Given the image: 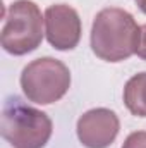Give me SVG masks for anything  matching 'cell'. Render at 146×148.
I'll return each mask as SVG.
<instances>
[{
    "instance_id": "6da1fadb",
    "label": "cell",
    "mask_w": 146,
    "mask_h": 148,
    "mask_svg": "<svg viewBox=\"0 0 146 148\" xmlns=\"http://www.w3.org/2000/svg\"><path fill=\"white\" fill-rule=\"evenodd\" d=\"M139 28L134 16L120 7L102 9L91 26V50L105 62H122L136 53Z\"/></svg>"
},
{
    "instance_id": "7a4b0ae2",
    "label": "cell",
    "mask_w": 146,
    "mask_h": 148,
    "mask_svg": "<svg viewBox=\"0 0 146 148\" xmlns=\"http://www.w3.org/2000/svg\"><path fill=\"white\" fill-rule=\"evenodd\" d=\"M0 133L14 148H45L52 138L53 122L46 112L12 95L2 105Z\"/></svg>"
},
{
    "instance_id": "3957f363",
    "label": "cell",
    "mask_w": 146,
    "mask_h": 148,
    "mask_svg": "<svg viewBox=\"0 0 146 148\" xmlns=\"http://www.w3.org/2000/svg\"><path fill=\"white\" fill-rule=\"evenodd\" d=\"M41 10L33 0H14L3 10L2 48L16 57L35 52L43 41Z\"/></svg>"
},
{
    "instance_id": "277c9868",
    "label": "cell",
    "mask_w": 146,
    "mask_h": 148,
    "mask_svg": "<svg viewBox=\"0 0 146 148\" xmlns=\"http://www.w3.org/2000/svg\"><path fill=\"white\" fill-rule=\"evenodd\" d=\"M21 88L26 98L38 105L59 102L71 88L69 67L53 57L31 60L21 73Z\"/></svg>"
},
{
    "instance_id": "5b68a950",
    "label": "cell",
    "mask_w": 146,
    "mask_h": 148,
    "mask_svg": "<svg viewBox=\"0 0 146 148\" xmlns=\"http://www.w3.org/2000/svg\"><path fill=\"white\" fill-rule=\"evenodd\" d=\"M45 28L46 40L55 50L67 52L79 45L83 33L81 17L67 3H53L45 10Z\"/></svg>"
},
{
    "instance_id": "8992f818",
    "label": "cell",
    "mask_w": 146,
    "mask_h": 148,
    "mask_svg": "<svg viewBox=\"0 0 146 148\" xmlns=\"http://www.w3.org/2000/svg\"><path fill=\"white\" fill-rule=\"evenodd\" d=\"M119 131V115L105 107H96L84 112L76 124L77 140L86 148H108L115 141Z\"/></svg>"
},
{
    "instance_id": "52a82bcc",
    "label": "cell",
    "mask_w": 146,
    "mask_h": 148,
    "mask_svg": "<svg viewBox=\"0 0 146 148\" xmlns=\"http://www.w3.org/2000/svg\"><path fill=\"white\" fill-rule=\"evenodd\" d=\"M122 98L132 115L146 117V71L134 74L126 83Z\"/></svg>"
},
{
    "instance_id": "ba28073f",
    "label": "cell",
    "mask_w": 146,
    "mask_h": 148,
    "mask_svg": "<svg viewBox=\"0 0 146 148\" xmlns=\"http://www.w3.org/2000/svg\"><path fill=\"white\" fill-rule=\"evenodd\" d=\"M122 148H146V131H134V133H131L126 138Z\"/></svg>"
},
{
    "instance_id": "9c48e42d",
    "label": "cell",
    "mask_w": 146,
    "mask_h": 148,
    "mask_svg": "<svg viewBox=\"0 0 146 148\" xmlns=\"http://www.w3.org/2000/svg\"><path fill=\"white\" fill-rule=\"evenodd\" d=\"M136 55L139 59L146 60V24L139 28V36H138V47H136Z\"/></svg>"
},
{
    "instance_id": "30bf717a",
    "label": "cell",
    "mask_w": 146,
    "mask_h": 148,
    "mask_svg": "<svg viewBox=\"0 0 146 148\" xmlns=\"http://www.w3.org/2000/svg\"><path fill=\"white\" fill-rule=\"evenodd\" d=\"M136 3H138V7H139V10L146 14V0H136Z\"/></svg>"
}]
</instances>
